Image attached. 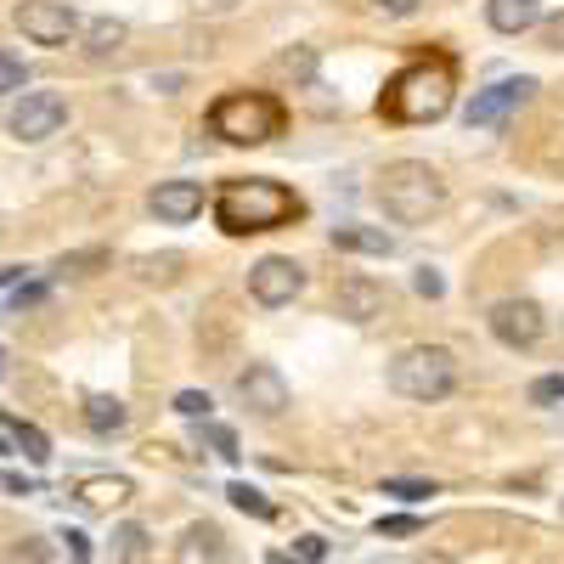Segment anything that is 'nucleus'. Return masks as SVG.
Here are the masks:
<instances>
[{"label": "nucleus", "instance_id": "1", "mask_svg": "<svg viewBox=\"0 0 564 564\" xmlns=\"http://www.w3.org/2000/svg\"><path fill=\"white\" fill-rule=\"evenodd\" d=\"M300 215H305L300 193H289V186L271 181V175H238V181H226L215 193V226L226 231V238L276 231V226H289Z\"/></svg>", "mask_w": 564, "mask_h": 564}, {"label": "nucleus", "instance_id": "2", "mask_svg": "<svg viewBox=\"0 0 564 564\" xmlns=\"http://www.w3.org/2000/svg\"><path fill=\"white\" fill-rule=\"evenodd\" d=\"M452 63L446 57H423V63H406L390 85H384V97H379V119L390 124H435L452 113Z\"/></svg>", "mask_w": 564, "mask_h": 564}, {"label": "nucleus", "instance_id": "3", "mask_svg": "<svg viewBox=\"0 0 564 564\" xmlns=\"http://www.w3.org/2000/svg\"><path fill=\"white\" fill-rule=\"evenodd\" d=\"M372 193H379V209L395 226H423V220H435L446 209V181H441V170H430L423 159L384 164V175H379Z\"/></svg>", "mask_w": 564, "mask_h": 564}, {"label": "nucleus", "instance_id": "4", "mask_svg": "<svg viewBox=\"0 0 564 564\" xmlns=\"http://www.w3.org/2000/svg\"><path fill=\"white\" fill-rule=\"evenodd\" d=\"M282 124H289V113L265 90H226L209 108V135L231 141V148H260V141L282 135Z\"/></svg>", "mask_w": 564, "mask_h": 564}, {"label": "nucleus", "instance_id": "5", "mask_svg": "<svg viewBox=\"0 0 564 564\" xmlns=\"http://www.w3.org/2000/svg\"><path fill=\"white\" fill-rule=\"evenodd\" d=\"M390 390L401 401H446L457 390V356L446 345H406L395 361H390Z\"/></svg>", "mask_w": 564, "mask_h": 564}, {"label": "nucleus", "instance_id": "6", "mask_svg": "<svg viewBox=\"0 0 564 564\" xmlns=\"http://www.w3.org/2000/svg\"><path fill=\"white\" fill-rule=\"evenodd\" d=\"M12 23L23 29V40L45 45V52H63V45L79 34V12L68 7V0H18Z\"/></svg>", "mask_w": 564, "mask_h": 564}, {"label": "nucleus", "instance_id": "7", "mask_svg": "<svg viewBox=\"0 0 564 564\" xmlns=\"http://www.w3.org/2000/svg\"><path fill=\"white\" fill-rule=\"evenodd\" d=\"M305 289V265L289 260V254H265L249 265V300L265 305V311H282V305H294Z\"/></svg>", "mask_w": 564, "mask_h": 564}, {"label": "nucleus", "instance_id": "8", "mask_svg": "<svg viewBox=\"0 0 564 564\" xmlns=\"http://www.w3.org/2000/svg\"><path fill=\"white\" fill-rule=\"evenodd\" d=\"M63 124H68V97L63 90H23L18 108H12V135L29 141V148L52 141Z\"/></svg>", "mask_w": 564, "mask_h": 564}, {"label": "nucleus", "instance_id": "9", "mask_svg": "<svg viewBox=\"0 0 564 564\" xmlns=\"http://www.w3.org/2000/svg\"><path fill=\"white\" fill-rule=\"evenodd\" d=\"M536 97V79H497L486 90H475V102H468V130H497L508 124V113H520L525 102Z\"/></svg>", "mask_w": 564, "mask_h": 564}, {"label": "nucleus", "instance_id": "10", "mask_svg": "<svg viewBox=\"0 0 564 564\" xmlns=\"http://www.w3.org/2000/svg\"><path fill=\"white\" fill-rule=\"evenodd\" d=\"M486 322H491V334H497L508 350H531V345L547 334V316H542L536 300H497Z\"/></svg>", "mask_w": 564, "mask_h": 564}, {"label": "nucleus", "instance_id": "11", "mask_svg": "<svg viewBox=\"0 0 564 564\" xmlns=\"http://www.w3.org/2000/svg\"><path fill=\"white\" fill-rule=\"evenodd\" d=\"M238 401L254 417H282L289 412V379H282L271 361H254L249 372H238Z\"/></svg>", "mask_w": 564, "mask_h": 564}, {"label": "nucleus", "instance_id": "12", "mask_svg": "<svg viewBox=\"0 0 564 564\" xmlns=\"http://www.w3.org/2000/svg\"><path fill=\"white\" fill-rule=\"evenodd\" d=\"M384 305H390V289H384V282H372V276H345L339 289H334V316H345L356 327L379 322Z\"/></svg>", "mask_w": 564, "mask_h": 564}, {"label": "nucleus", "instance_id": "13", "mask_svg": "<svg viewBox=\"0 0 564 564\" xmlns=\"http://www.w3.org/2000/svg\"><path fill=\"white\" fill-rule=\"evenodd\" d=\"M148 209L164 220V226H186L204 215V186L198 181H159L148 193Z\"/></svg>", "mask_w": 564, "mask_h": 564}, {"label": "nucleus", "instance_id": "14", "mask_svg": "<svg viewBox=\"0 0 564 564\" xmlns=\"http://www.w3.org/2000/svg\"><path fill=\"white\" fill-rule=\"evenodd\" d=\"M226 558V536H220V525H186L181 531V547H175V564H220Z\"/></svg>", "mask_w": 564, "mask_h": 564}, {"label": "nucleus", "instance_id": "15", "mask_svg": "<svg viewBox=\"0 0 564 564\" xmlns=\"http://www.w3.org/2000/svg\"><path fill=\"white\" fill-rule=\"evenodd\" d=\"M486 23L497 34H525L542 23V0H486Z\"/></svg>", "mask_w": 564, "mask_h": 564}, {"label": "nucleus", "instance_id": "16", "mask_svg": "<svg viewBox=\"0 0 564 564\" xmlns=\"http://www.w3.org/2000/svg\"><path fill=\"white\" fill-rule=\"evenodd\" d=\"M124 423H130V406L119 395H90L85 401V430L90 435H119Z\"/></svg>", "mask_w": 564, "mask_h": 564}, {"label": "nucleus", "instance_id": "17", "mask_svg": "<svg viewBox=\"0 0 564 564\" xmlns=\"http://www.w3.org/2000/svg\"><path fill=\"white\" fill-rule=\"evenodd\" d=\"M334 249H356V254H390L395 238L379 226H334Z\"/></svg>", "mask_w": 564, "mask_h": 564}, {"label": "nucleus", "instance_id": "18", "mask_svg": "<svg viewBox=\"0 0 564 564\" xmlns=\"http://www.w3.org/2000/svg\"><path fill=\"white\" fill-rule=\"evenodd\" d=\"M148 558H153V536H148V525L124 520V525L113 531V564H148Z\"/></svg>", "mask_w": 564, "mask_h": 564}, {"label": "nucleus", "instance_id": "19", "mask_svg": "<svg viewBox=\"0 0 564 564\" xmlns=\"http://www.w3.org/2000/svg\"><path fill=\"white\" fill-rule=\"evenodd\" d=\"M124 34H130V29H124L119 18H97V23L85 29V52H90V57H113L119 45H124Z\"/></svg>", "mask_w": 564, "mask_h": 564}, {"label": "nucleus", "instance_id": "20", "mask_svg": "<svg viewBox=\"0 0 564 564\" xmlns=\"http://www.w3.org/2000/svg\"><path fill=\"white\" fill-rule=\"evenodd\" d=\"M130 497V480H85L79 486V502L85 508H119Z\"/></svg>", "mask_w": 564, "mask_h": 564}, {"label": "nucleus", "instance_id": "21", "mask_svg": "<svg viewBox=\"0 0 564 564\" xmlns=\"http://www.w3.org/2000/svg\"><path fill=\"white\" fill-rule=\"evenodd\" d=\"M226 497H231V508H243V513H254V520H271V502L254 491V486H243V480H231L226 486Z\"/></svg>", "mask_w": 564, "mask_h": 564}, {"label": "nucleus", "instance_id": "22", "mask_svg": "<svg viewBox=\"0 0 564 564\" xmlns=\"http://www.w3.org/2000/svg\"><path fill=\"white\" fill-rule=\"evenodd\" d=\"M12 446H23L34 463H45V457H52V441H45V435L34 430V423H12Z\"/></svg>", "mask_w": 564, "mask_h": 564}, {"label": "nucleus", "instance_id": "23", "mask_svg": "<svg viewBox=\"0 0 564 564\" xmlns=\"http://www.w3.org/2000/svg\"><path fill=\"white\" fill-rule=\"evenodd\" d=\"M204 441H209L215 457H226V463H238V457H243V452H238V435H231L226 423H209V417H204Z\"/></svg>", "mask_w": 564, "mask_h": 564}, {"label": "nucleus", "instance_id": "24", "mask_svg": "<svg viewBox=\"0 0 564 564\" xmlns=\"http://www.w3.org/2000/svg\"><path fill=\"white\" fill-rule=\"evenodd\" d=\"M23 85H29V68L0 52V97H12V90H23Z\"/></svg>", "mask_w": 564, "mask_h": 564}, {"label": "nucleus", "instance_id": "25", "mask_svg": "<svg viewBox=\"0 0 564 564\" xmlns=\"http://www.w3.org/2000/svg\"><path fill=\"white\" fill-rule=\"evenodd\" d=\"M384 497H401V502H423V497H435L430 480H384Z\"/></svg>", "mask_w": 564, "mask_h": 564}, {"label": "nucleus", "instance_id": "26", "mask_svg": "<svg viewBox=\"0 0 564 564\" xmlns=\"http://www.w3.org/2000/svg\"><path fill=\"white\" fill-rule=\"evenodd\" d=\"M276 68H282V74H300V79H311L316 52H311V45H300V52H282V57H276Z\"/></svg>", "mask_w": 564, "mask_h": 564}, {"label": "nucleus", "instance_id": "27", "mask_svg": "<svg viewBox=\"0 0 564 564\" xmlns=\"http://www.w3.org/2000/svg\"><path fill=\"white\" fill-rule=\"evenodd\" d=\"M209 406H215V401H209L204 390H181V395H175V412H181V417H198V423H204Z\"/></svg>", "mask_w": 564, "mask_h": 564}, {"label": "nucleus", "instance_id": "28", "mask_svg": "<svg viewBox=\"0 0 564 564\" xmlns=\"http://www.w3.org/2000/svg\"><path fill=\"white\" fill-rule=\"evenodd\" d=\"M7 564H45V542H34V536L7 542Z\"/></svg>", "mask_w": 564, "mask_h": 564}, {"label": "nucleus", "instance_id": "29", "mask_svg": "<svg viewBox=\"0 0 564 564\" xmlns=\"http://www.w3.org/2000/svg\"><path fill=\"white\" fill-rule=\"evenodd\" d=\"M531 401H536V406L564 401V372H547V379H536V384H531Z\"/></svg>", "mask_w": 564, "mask_h": 564}, {"label": "nucleus", "instance_id": "30", "mask_svg": "<svg viewBox=\"0 0 564 564\" xmlns=\"http://www.w3.org/2000/svg\"><path fill=\"white\" fill-rule=\"evenodd\" d=\"M412 289H417L423 300H441V294H446V276H441V271H430V265H423V271L412 276Z\"/></svg>", "mask_w": 564, "mask_h": 564}, {"label": "nucleus", "instance_id": "31", "mask_svg": "<svg viewBox=\"0 0 564 564\" xmlns=\"http://www.w3.org/2000/svg\"><path fill=\"white\" fill-rule=\"evenodd\" d=\"M327 558V542L322 536H300L294 542V564H322Z\"/></svg>", "mask_w": 564, "mask_h": 564}, {"label": "nucleus", "instance_id": "32", "mask_svg": "<svg viewBox=\"0 0 564 564\" xmlns=\"http://www.w3.org/2000/svg\"><path fill=\"white\" fill-rule=\"evenodd\" d=\"M102 260H108L102 249H85V254H63V265H57V271H63V276H68V271L79 276V271H90V265H102Z\"/></svg>", "mask_w": 564, "mask_h": 564}, {"label": "nucleus", "instance_id": "33", "mask_svg": "<svg viewBox=\"0 0 564 564\" xmlns=\"http://www.w3.org/2000/svg\"><path fill=\"white\" fill-rule=\"evenodd\" d=\"M379 536H417V520L412 513H390V520H379Z\"/></svg>", "mask_w": 564, "mask_h": 564}, {"label": "nucleus", "instance_id": "34", "mask_svg": "<svg viewBox=\"0 0 564 564\" xmlns=\"http://www.w3.org/2000/svg\"><path fill=\"white\" fill-rule=\"evenodd\" d=\"M542 40H547V52H564V12L542 23Z\"/></svg>", "mask_w": 564, "mask_h": 564}, {"label": "nucleus", "instance_id": "35", "mask_svg": "<svg viewBox=\"0 0 564 564\" xmlns=\"http://www.w3.org/2000/svg\"><path fill=\"white\" fill-rule=\"evenodd\" d=\"M193 7H198L204 18H226V12H238L243 0H193Z\"/></svg>", "mask_w": 564, "mask_h": 564}, {"label": "nucleus", "instance_id": "36", "mask_svg": "<svg viewBox=\"0 0 564 564\" xmlns=\"http://www.w3.org/2000/svg\"><path fill=\"white\" fill-rule=\"evenodd\" d=\"M372 7H379L384 18H412V12H417V0H372Z\"/></svg>", "mask_w": 564, "mask_h": 564}, {"label": "nucleus", "instance_id": "37", "mask_svg": "<svg viewBox=\"0 0 564 564\" xmlns=\"http://www.w3.org/2000/svg\"><path fill=\"white\" fill-rule=\"evenodd\" d=\"M63 542H68V553H74V564H79V558H90V542H85L79 531H63Z\"/></svg>", "mask_w": 564, "mask_h": 564}, {"label": "nucleus", "instance_id": "38", "mask_svg": "<svg viewBox=\"0 0 564 564\" xmlns=\"http://www.w3.org/2000/svg\"><path fill=\"white\" fill-rule=\"evenodd\" d=\"M23 276V265H0V289H7V282H18Z\"/></svg>", "mask_w": 564, "mask_h": 564}, {"label": "nucleus", "instance_id": "39", "mask_svg": "<svg viewBox=\"0 0 564 564\" xmlns=\"http://www.w3.org/2000/svg\"><path fill=\"white\" fill-rule=\"evenodd\" d=\"M271 564H294V558H282V553H276V558H271Z\"/></svg>", "mask_w": 564, "mask_h": 564}, {"label": "nucleus", "instance_id": "40", "mask_svg": "<svg viewBox=\"0 0 564 564\" xmlns=\"http://www.w3.org/2000/svg\"><path fill=\"white\" fill-rule=\"evenodd\" d=\"M558 513H564V497H558Z\"/></svg>", "mask_w": 564, "mask_h": 564}]
</instances>
